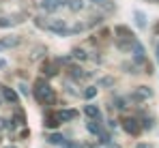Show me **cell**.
<instances>
[{
    "instance_id": "cell-1",
    "label": "cell",
    "mask_w": 159,
    "mask_h": 148,
    "mask_svg": "<svg viewBox=\"0 0 159 148\" xmlns=\"http://www.w3.org/2000/svg\"><path fill=\"white\" fill-rule=\"evenodd\" d=\"M34 99H37V101H41V103H45V105L54 103V101H56L54 88H50V84H48V82L39 79V82L34 84Z\"/></svg>"
},
{
    "instance_id": "cell-2",
    "label": "cell",
    "mask_w": 159,
    "mask_h": 148,
    "mask_svg": "<svg viewBox=\"0 0 159 148\" xmlns=\"http://www.w3.org/2000/svg\"><path fill=\"white\" fill-rule=\"evenodd\" d=\"M45 30H50V32H56V34H60V37H67V26H65V20H60V17L48 20V26H45Z\"/></svg>"
},
{
    "instance_id": "cell-3",
    "label": "cell",
    "mask_w": 159,
    "mask_h": 148,
    "mask_svg": "<svg viewBox=\"0 0 159 148\" xmlns=\"http://www.w3.org/2000/svg\"><path fill=\"white\" fill-rule=\"evenodd\" d=\"M120 127H123V131H127L129 135H138L140 133V123H138V118H123V123H120Z\"/></svg>"
},
{
    "instance_id": "cell-4",
    "label": "cell",
    "mask_w": 159,
    "mask_h": 148,
    "mask_svg": "<svg viewBox=\"0 0 159 148\" xmlns=\"http://www.w3.org/2000/svg\"><path fill=\"white\" fill-rule=\"evenodd\" d=\"M24 22V15H11V17H0V28H9V26H15V24H22Z\"/></svg>"
},
{
    "instance_id": "cell-5",
    "label": "cell",
    "mask_w": 159,
    "mask_h": 148,
    "mask_svg": "<svg viewBox=\"0 0 159 148\" xmlns=\"http://www.w3.org/2000/svg\"><path fill=\"white\" fill-rule=\"evenodd\" d=\"M54 114H56V118H58V123H60V124L78 116V112H75V110H58V112H54Z\"/></svg>"
},
{
    "instance_id": "cell-6",
    "label": "cell",
    "mask_w": 159,
    "mask_h": 148,
    "mask_svg": "<svg viewBox=\"0 0 159 148\" xmlns=\"http://www.w3.org/2000/svg\"><path fill=\"white\" fill-rule=\"evenodd\" d=\"M0 45H2V49H7V47H17V45H20V37H15V34L2 37V39H0Z\"/></svg>"
},
{
    "instance_id": "cell-7",
    "label": "cell",
    "mask_w": 159,
    "mask_h": 148,
    "mask_svg": "<svg viewBox=\"0 0 159 148\" xmlns=\"http://www.w3.org/2000/svg\"><path fill=\"white\" fill-rule=\"evenodd\" d=\"M153 97V90L148 88V86H140L135 92H133V99L135 101H142V99H151Z\"/></svg>"
},
{
    "instance_id": "cell-8",
    "label": "cell",
    "mask_w": 159,
    "mask_h": 148,
    "mask_svg": "<svg viewBox=\"0 0 159 148\" xmlns=\"http://www.w3.org/2000/svg\"><path fill=\"white\" fill-rule=\"evenodd\" d=\"M67 0H41V9L45 11H56L58 7H62Z\"/></svg>"
},
{
    "instance_id": "cell-9",
    "label": "cell",
    "mask_w": 159,
    "mask_h": 148,
    "mask_svg": "<svg viewBox=\"0 0 159 148\" xmlns=\"http://www.w3.org/2000/svg\"><path fill=\"white\" fill-rule=\"evenodd\" d=\"M2 97H4V101H9V103H17L20 101L17 92L13 88H9V86H2Z\"/></svg>"
},
{
    "instance_id": "cell-10",
    "label": "cell",
    "mask_w": 159,
    "mask_h": 148,
    "mask_svg": "<svg viewBox=\"0 0 159 148\" xmlns=\"http://www.w3.org/2000/svg\"><path fill=\"white\" fill-rule=\"evenodd\" d=\"M84 114H86V118H95V120H99V118H101L99 107H97V105H90V103L84 107Z\"/></svg>"
},
{
    "instance_id": "cell-11",
    "label": "cell",
    "mask_w": 159,
    "mask_h": 148,
    "mask_svg": "<svg viewBox=\"0 0 159 148\" xmlns=\"http://www.w3.org/2000/svg\"><path fill=\"white\" fill-rule=\"evenodd\" d=\"M133 58H135V62H144V47L138 43V41H133Z\"/></svg>"
},
{
    "instance_id": "cell-12",
    "label": "cell",
    "mask_w": 159,
    "mask_h": 148,
    "mask_svg": "<svg viewBox=\"0 0 159 148\" xmlns=\"http://www.w3.org/2000/svg\"><path fill=\"white\" fill-rule=\"evenodd\" d=\"M43 120H45V127H48V129H56V127L60 124V123H58V118H56V114H54V112H48Z\"/></svg>"
},
{
    "instance_id": "cell-13",
    "label": "cell",
    "mask_w": 159,
    "mask_h": 148,
    "mask_svg": "<svg viewBox=\"0 0 159 148\" xmlns=\"http://www.w3.org/2000/svg\"><path fill=\"white\" fill-rule=\"evenodd\" d=\"M41 69H43V73H45V75H50V77L58 73V67H56V62H50V60H45Z\"/></svg>"
},
{
    "instance_id": "cell-14",
    "label": "cell",
    "mask_w": 159,
    "mask_h": 148,
    "mask_svg": "<svg viewBox=\"0 0 159 148\" xmlns=\"http://www.w3.org/2000/svg\"><path fill=\"white\" fill-rule=\"evenodd\" d=\"M86 129H88L90 133H95V135H99V133H101V124L97 123L95 118H88V123H86Z\"/></svg>"
},
{
    "instance_id": "cell-15",
    "label": "cell",
    "mask_w": 159,
    "mask_h": 148,
    "mask_svg": "<svg viewBox=\"0 0 159 148\" xmlns=\"http://www.w3.org/2000/svg\"><path fill=\"white\" fill-rule=\"evenodd\" d=\"M67 71H69V75H71V77H75V79H82V77L86 75V73H84V69H82V67H78V65H71Z\"/></svg>"
},
{
    "instance_id": "cell-16",
    "label": "cell",
    "mask_w": 159,
    "mask_h": 148,
    "mask_svg": "<svg viewBox=\"0 0 159 148\" xmlns=\"http://www.w3.org/2000/svg\"><path fill=\"white\" fill-rule=\"evenodd\" d=\"M71 58H75V60H86V58H88V54H86L82 47H73V52H71Z\"/></svg>"
},
{
    "instance_id": "cell-17",
    "label": "cell",
    "mask_w": 159,
    "mask_h": 148,
    "mask_svg": "<svg viewBox=\"0 0 159 148\" xmlns=\"http://www.w3.org/2000/svg\"><path fill=\"white\" fill-rule=\"evenodd\" d=\"M67 4H69V9L75 11V13L84 9V0H67Z\"/></svg>"
},
{
    "instance_id": "cell-18",
    "label": "cell",
    "mask_w": 159,
    "mask_h": 148,
    "mask_svg": "<svg viewBox=\"0 0 159 148\" xmlns=\"http://www.w3.org/2000/svg\"><path fill=\"white\" fill-rule=\"evenodd\" d=\"M48 142L58 146V144H62V142H65V137H62L60 133H50V135H48Z\"/></svg>"
},
{
    "instance_id": "cell-19",
    "label": "cell",
    "mask_w": 159,
    "mask_h": 148,
    "mask_svg": "<svg viewBox=\"0 0 159 148\" xmlns=\"http://www.w3.org/2000/svg\"><path fill=\"white\" fill-rule=\"evenodd\" d=\"M114 84H116L114 77H101V79H99V86H101V88H112Z\"/></svg>"
},
{
    "instance_id": "cell-20",
    "label": "cell",
    "mask_w": 159,
    "mask_h": 148,
    "mask_svg": "<svg viewBox=\"0 0 159 148\" xmlns=\"http://www.w3.org/2000/svg\"><path fill=\"white\" fill-rule=\"evenodd\" d=\"M133 15H135V24L140 26V28H144V26H146V15H144V13H140V11H135Z\"/></svg>"
},
{
    "instance_id": "cell-21",
    "label": "cell",
    "mask_w": 159,
    "mask_h": 148,
    "mask_svg": "<svg viewBox=\"0 0 159 148\" xmlns=\"http://www.w3.org/2000/svg\"><path fill=\"white\" fill-rule=\"evenodd\" d=\"M82 95H84L86 99H93L95 95H97V88H95V86H88V88H86V90H84Z\"/></svg>"
},
{
    "instance_id": "cell-22",
    "label": "cell",
    "mask_w": 159,
    "mask_h": 148,
    "mask_svg": "<svg viewBox=\"0 0 159 148\" xmlns=\"http://www.w3.org/2000/svg\"><path fill=\"white\" fill-rule=\"evenodd\" d=\"M13 120H15L13 124H24V120H26V118H24V112H15V116H13Z\"/></svg>"
},
{
    "instance_id": "cell-23",
    "label": "cell",
    "mask_w": 159,
    "mask_h": 148,
    "mask_svg": "<svg viewBox=\"0 0 159 148\" xmlns=\"http://www.w3.org/2000/svg\"><path fill=\"white\" fill-rule=\"evenodd\" d=\"M43 52H45V47H34V49H32V58H34V60H37V58H41V56H43Z\"/></svg>"
},
{
    "instance_id": "cell-24",
    "label": "cell",
    "mask_w": 159,
    "mask_h": 148,
    "mask_svg": "<svg viewBox=\"0 0 159 148\" xmlns=\"http://www.w3.org/2000/svg\"><path fill=\"white\" fill-rule=\"evenodd\" d=\"M7 129H11V123L7 118H0V131H7Z\"/></svg>"
},
{
    "instance_id": "cell-25",
    "label": "cell",
    "mask_w": 159,
    "mask_h": 148,
    "mask_svg": "<svg viewBox=\"0 0 159 148\" xmlns=\"http://www.w3.org/2000/svg\"><path fill=\"white\" fill-rule=\"evenodd\" d=\"M116 107H118V110H125V107H127V105H125V99H116Z\"/></svg>"
},
{
    "instance_id": "cell-26",
    "label": "cell",
    "mask_w": 159,
    "mask_h": 148,
    "mask_svg": "<svg viewBox=\"0 0 159 148\" xmlns=\"http://www.w3.org/2000/svg\"><path fill=\"white\" fill-rule=\"evenodd\" d=\"M151 127H153V118H146L144 120V129H151Z\"/></svg>"
},
{
    "instance_id": "cell-27",
    "label": "cell",
    "mask_w": 159,
    "mask_h": 148,
    "mask_svg": "<svg viewBox=\"0 0 159 148\" xmlns=\"http://www.w3.org/2000/svg\"><path fill=\"white\" fill-rule=\"evenodd\" d=\"M101 148H120V146H116V144H110V142H106V146H101Z\"/></svg>"
},
{
    "instance_id": "cell-28",
    "label": "cell",
    "mask_w": 159,
    "mask_h": 148,
    "mask_svg": "<svg viewBox=\"0 0 159 148\" xmlns=\"http://www.w3.org/2000/svg\"><path fill=\"white\" fill-rule=\"evenodd\" d=\"M135 148H153V146H151V144H138Z\"/></svg>"
},
{
    "instance_id": "cell-29",
    "label": "cell",
    "mask_w": 159,
    "mask_h": 148,
    "mask_svg": "<svg viewBox=\"0 0 159 148\" xmlns=\"http://www.w3.org/2000/svg\"><path fill=\"white\" fill-rule=\"evenodd\" d=\"M155 34H159V24H157V26H155Z\"/></svg>"
},
{
    "instance_id": "cell-30",
    "label": "cell",
    "mask_w": 159,
    "mask_h": 148,
    "mask_svg": "<svg viewBox=\"0 0 159 148\" xmlns=\"http://www.w3.org/2000/svg\"><path fill=\"white\" fill-rule=\"evenodd\" d=\"M90 2H97V4H101V2H103V0H90Z\"/></svg>"
},
{
    "instance_id": "cell-31",
    "label": "cell",
    "mask_w": 159,
    "mask_h": 148,
    "mask_svg": "<svg viewBox=\"0 0 159 148\" xmlns=\"http://www.w3.org/2000/svg\"><path fill=\"white\" fill-rule=\"evenodd\" d=\"M4 148H15V146H4Z\"/></svg>"
},
{
    "instance_id": "cell-32",
    "label": "cell",
    "mask_w": 159,
    "mask_h": 148,
    "mask_svg": "<svg viewBox=\"0 0 159 148\" xmlns=\"http://www.w3.org/2000/svg\"><path fill=\"white\" fill-rule=\"evenodd\" d=\"M157 60H159V52H157Z\"/></svg>"
}]
</instances>
